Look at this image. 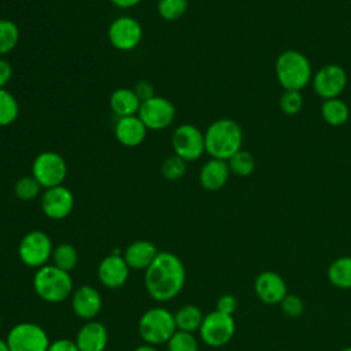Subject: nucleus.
<instances>
[{"mask_svg": "<svg viewBox=\"0 0 351 351\" xmlns=\"http://www.w3.org/2000/svg\"><path fill=\"white\" fill-rule=\"evenodd\" d=\"M185 280L186 271L182 261L169 251H159L144 273L148 295L160 303L174 299L182 291Z\"/></svg>", "mask_w": 351, "mask_h": 351, "instance_id": "f257e3e1", "label": "nucleus"}, {"mask_svg": "<svg viewBox=\"0 0 351 351\" xmlns=\"http://www.w3.org/2000/svg\"><path fill=\"white\" fill-rule=\"evenodd\" d=\"M206 152L214 159L228 160L233 154L241 149V126L229 118H221L208 125L204 132Z\"/></svg>", "mask_w": 351, "mask_h": 351, "instance_id": "f03ea898", "label": "nucleus"}, {"mask_svg": "<svg viewBox=\"0 0 351 351\" xmlns=\"http://www.w3.org/2000/svg\"><path fill=\"white\" fill-rule=\"evenodd\" d=\"M33 288L37 296L48 303H60L74 292L71 274L55 265H45L36 270Z\"/></svg>", "mask_w": 351, "mask_h": 351, "instance_id": "7ed1b4c3", "label": "nucleus"}, {"mask_svg": "<svg viewBox=\"0 0 351 351\" xmlns=\"http://www.w3.org/2000/svg\"><path fill=\"white\" fill-rule=\"evenodd\" d=\"M276 77L285 90L303 89L311 80V64L308 59L296 49L281 52L276 60Z\"/></svg>", "mask_w": 351, "mask_h": 351, "instance_id": "20e7f679", "label": "nucleus"}, {"mask_svg": "<svg viewBox=\"0 0 351 351\" xmlns=\"http://www.w3.org/2000/svg\"><path fill=\"white\" fill-rule=\"evenodd\" d=\"M137 329L145 344L167 343L177 330L174 314L165 307H152L140 317Z\"/></svg>", "mask_w": 351, "mask_h": 351, "instance_id": "39448f33", "label": "nucleus"}, {"mask_svg": "<svg viewBox=\"0 0 351 351\" xmlns=\"http://www.w3.org/2000/svg\"><path fill=\"white\" fill-rule=\"evenodd\" d=\"M53 244L51 237L43 230H30L19 241L18 256L27 267H43L52 258Z\"/></svg>", "mask_w": 351, "mask_h": 351, "instance_id": "423d86ee", "label": "nucleus"}, {"mask_svg": "<svg viewBox=\"0 0 351 351\" xmlns=\"http://www.w3.org/2000/svg\"><path fill=\"white\" fill-rule=\"evenodd\" d=\"M32 176L44 189L63 185L67 177L66 159L59 152L43 151L33 159Z\"/></svg>", "mask_w": 351, "mask_h": 351, "instance_id": "0eeeda50", "label": "nucleus"}, {"mask_svg": "<svg viewBox=\"0 0 351 351\" xmlns=\"http://www.w3.org/2000/svg\"><path fill=\"white\" fill-rule=\"evenodd\" d=\"M5 341L11 351H48L51 343L45 329L34 322L14 325Z\"/></svg>", "mask_w": 351, "mask_h": 351, "instance_id": "6e6552de", "label": "nucleus"}, {"mask_svg": "<svg viewBox=\"0 0 351 351\" xmlns=\"http://www.w3.org/2000/svg\"><path fill=\"white\" fill-rule=\"evenodd\" d=\"M236 332L233 315L214 310L204 315L199 329L200 339L210 347H222L228 344Z\"/></svg>", "mask_w": 351, "mask_h": 351, "instance_id": "1a4fd4ad", "label": "nucleus"}, {"mask_svg": "<svg viewBox=\"0 0 351 351\" xmlns=\"http://www.w3.org/2000/svg\"><path fill=\"white\" fill-rule=\"evenodd\" d=\"M171 147L174 154L185 162L197 160L206 152L204 133L195 125L182 123L171 134Z\"/></svg>", "mask_w": 351, "mask_h": 351, "instance_id": "9d476101", "label": "nucleus"}, {"mask_svg": "<svg viewBox=\"0 0 351 351\" xmlns=\"http://www.w3.org/2000/svg\"><path fill=\"white\" fill-rule=\"evenodd\" d=\"M137 115L148 130H163L174 122L176 107L169 99L155 95L141 101Z\"/></svg>", "mask_w": 351, "mask_h": 351, "instance_id": "9b49d317", "label": "nucleus"}, {"mask_svg": "<svg viewBox=\"0 0 351 351\" xmlns=\"http://www.w3.org/2000/svg\"><path fill=\"white\" fill-rule=\"evenodd\" d=\"M108 41L118 51L134 49L143 38L141 23L129 15H122L114 19L108 26Z\"/></svg>", "mask_w": 351, "mask_h": 351, "instance_id": "f8f14e48", "label": "nucleus"}, {"mask_svg": "<svg viewBox=\"0 0 351 351\" xmlns=\"http://www.w3.org/2000/svg\"><path fill=\"white\" fill-rule=\"evenodd\" d=\"M347 84V74L339 64H326L313 77V88L324 100L339 97Z\"/></svg>", "mask_w": 351, "mask_h": 351, "instance_id": "ddd939ff", "label": "nucleus"}, {"mask_svg": "<svg viewBox=\"0 0 351 351\" xmlns=\"http://www.w3.org/2000/svg\"><path fill=\"white\" fill-rule=\"evenodd\" d=\"M40 203L45 217L60 221L71 214L74 207V195L67 186L58 185L44 189Z\"/></svg>", "mask_w": 351, "mask_h": 351, "instance_id": "4468645a", "label": "nucleus"}, {"mask_svg": "<svg viewBox=\"0 0 351 351\" xmlns=\"http://www.w3.org/2000/svg\"><path fill=\"white\" fill-rule=\"evenodd\" d=\"M129 266L119 251H112L104 256L97 266V278L108 289H117L125 285L129 278Z\"/></svg>", "mask_w": 351, "mask_h": 351, "instance_id": "2eb2a0df", "label": "nucleus"}, {"mask_svg": "<svg viewBox=\"0 0 351 351\" xmlns=\"http://www.w3.org/2000/svg\"><path fill=\"white\" fill-rule=\"evenodd\" d=\"M254 289L258 299L266 304H280L288 293L285 280L271 270H265L256 276Z\"/></svg>", "mask_w": 351, "mask_h": 351, "instance_id": "dca6fc26", "label": "nucleus"}, {"mask_svg": "<svg viewBox=\"0 0 351 351\" xmlns=\"http://www.w3.org/2000/svg\"><path fill=\"white\" fill-rule=\"evenodd\" d=\"M101 304L100 292L92 285H81L71 295L73 313L84 321L95 319L101 310Z\"/></svg>", "mask_w": 351, "mask_h": 351, "instance_id": "f3484780", "label": "nucleus"}, {"mask_svg": "<svg viewBox=\"0 0 351 351\" xmlns=\"http://www.w3.org/2000/svg\"><path fill=\"white\" fill-rule=\"evenodd\" d=\"M80 351H106L108 344L107 328L99 321H86L75 336Z\"/></svg>", "mask_w": 351, "mask_h": 351, "instance_id": "a211bd4d", "label": "nucleus"}, {"mask_svg": "<svg viewBox=\"0 0 351 351\" xmlns=\"http://www.w3.org/2000/svg\"><path fill=\"white\" fill-rule=\"evenodd\" d=\"M148 129L138 118V115H130L118 118L114 126V134L119 144L125 147H137L147 137Z\"/></svg>", "mask_w": 351, "mask_h": 351, "instance_id": "6ab92c4d", "label": "nucleus"}, {"mask_svg": "<svg viewBox=\"0 0 351 351\" xmlns=\"http://www.w3.org/2000/svg\"><path fill=\"white\" fill-rule=\"evenodd\" d=\"M159 254L156 245L149 240H136L122 252L128 266L134 270H145Z\"/></svg>", "mask_w": 351, "mask_h": 351, "instance_id": "aec40b11", "label": "nucleus"}, {"mask_svg": "<svg viewBox=\"0 0 351 351\" xmlns=\"http://www.w3.org/2000/svg\"><path fill=\"white\" fill-rule=\"evenodd\" d=\"M229 166L226 160L211 158L199 171V182L207 191H218L225 186L229 180Z\"/></svg>", "mask_w": 351, "mask_h": 351, "instance_id": "412c9836", "label": "nucleus"}, {"mask_svg": "<svg viewBox=\"0 0 351 351\" xmlns=\"http://www.w3.org/2000/svg\"><path fill=\"white\" fill-rule=\"evenodd\" d=\"M110 108L118 117H130L137 115L138 108L141 106L140 99L134 93L133 89L129 88H118L110 95Z\"/></svg>", "mask_w": 351, "mask_h": 351, "instance_id": "4be33fe9", "label": "nucleus"}, {"mask_svg": "<svg viewBox=\"0 0 351 351\" xmlns=\"http://www.w3.org/2000/svg\"><path fill=\"white\" fill-rule=\"evenodd\" d=\"M328 278L339 289H351V255L336 258L328 267Z\"/></svg>", "mask_w": 351, "mask_h": 351, "instance_id": "5701e85b", "label": "nucleus"}, {"mask_svg": "<svg viewBox=\"0 0 351 351\" xmlns=\"http://www.w3.org/2000/svg\"><path fill=\"white\" fill-rule=\"evenodd\" d=\"M203 318H204V315H203L202 310L195 304H185V306L180 307L174 314L177 330L189 332V333H193L196 330L199 332Z\"/></svg>", "mask_w": 351, "mask_h": 351, "instance_id": "b1692460", "label": "nucleus"}, {"mask_svg": "<svg viewBox=\"0 0 351 351\" xmlns=\"http://www.w3.org/2000/svg\"><path fill=\"white\" fill-rule=\"evenodd\" d=\"M321 114L325 122H328L332 126H340L348 121L350 110L348 106L340 100L339 97L328 99L322 103Z\"/></svg>", "mask_w": 351, "mask_h": 351, "instance_id": "393cba45", "label": "nucleus"}, {"mask_svg": "<svg viewBox=\"0 0 351 351\" xmlns=\"http://www.w3.org/2000/svg\"><path fill=\"white\" fill-rule=\"evenodd\" d=\"M51 259L53 262L52 265L70 273L78 263V252L74 245H71L69 243H62V244L53 247Z\"/></svg>", "mask_w": 351, "mask_h": 351, "instance_id": "a878e982", "label": "nucleus"}, {"mask_svg": "<svg viewBox=\"0 0 351 351\" xmlns=\"http://www.w3.org/2000/svg\"><path fill=\"white\" fill-rule=\"evenodd\" d=\"M19 41V27L18 25L5 18H0V58L10 53Z\"/></svg>", "mask_w": 351, "mask_h": 351, "instance_id": "bb28decb", "label": "nucleus"}, {"mask_svg": "<svg viewBox=\"0 0 351 351\" xmlns=\"http://www.w3.org/2000/svg\"><path fill=\"white\" fill-rule=\"evenodd\" d=\"M19 115V104L16 97L4 89H0V126H8L16 121Z\"/></svg>", "mask_w": 351, "mask_h": 351, "instance_id": "cd10ccee", "label": "nucleus"}, {"mask_svg": "<svg viewBox=\"0 0 351 351\" xmlns=\"http://www.w3.org/2000/svg\"><path fill=\"white\" fill-rule=\"evenodd\" d=\"M226 162L230 173L239 177H248L255 169V159L252 154L245 149H239Z\"/></svg>", "mask_w": 351, "mask_h": 351, "instance_id": "c85d7f7f", "label": "nucleus"}, {"mask_svg": "<svg viewBox=\"0 0 351 351\" xmlns=\"http://www.w3.org/2000/svg\"><path fill=\"white\" fill-rule=\"evenodd\" d=\"M41 188L43 186L32 174L22 176L14 184V193L19 200L30 202V200H34L41 193Z\"/></svg>", "mask_w": 351, "mask_h": 351, "instance_id": "c756f323", "label": "nucleus"}, {"mask_svg": "<svg viewBox=\"0 0 351 351\" xmlns=\"http://www.w3.org/2000/svg\"><path fill=\"white\" fill-rule=\"evenodd\" d=\"M186 173V162L178 155L173 154L163 159L160 165V174L167 181H177Z\"/></svg>", "mask_w": 351, "mask_h": 351, "instance_id": "7c9ffc66", "label": "nucleus"}, {"mask_svg": "<svg viewBox=\"0 0 351 351\" xmlns=\"http://www.w3.org/2000/svg\"><path fill=\"white\" fill-rule=\"evenodd\" d=\"M158 14L162 19L173 22L180 19L188 10V0H158Z\"/></svg>", "mask_w": 351, "mask_h": 351, "instance_id": "2f4dec72", "label": "nucleus"}, {"mask_svg": "<svg viewBox=\"0 0 351 351\" xmlns=\"http://www.w3.org/2000/svg\"><path fill=\"white\" fill-rule=\"evenodd\" d=\"M169 351H199V343L193 333L176 330L167 341Z\"/></svg>", "mask_w": 351, "mask_h": 351, "instance_id": "473e14b6", "label": "nucleus"}, {"mask_svg": "<svg viewBox=\"0 0 351 351\" xmlns=\"http://www.w3.org/2000/svg\"><path fill=\"white\" fill-rule=\"evenodd\" d=\"M303 107V97L299 90H284L280 97V108L287 115H296Z\"/></svg>", "mask_w": 351, "mask_h": 351, "instance_id": "72a5a7b5", "label": "nucleus"}, {"mask_svg": "<svg viewBox=\"0 0 351 351\" xmlns=\"http://www.w3.org/2000/svg\"><path fill=\"white\" fill-rule=\"evenodd\" d=\"M280 308L288 318H299L304 313V302L298 295L287 293V296L280 302Z\"/></svg>", "mask_w": 351, "mask_h": 351, "instance_id": "f704fd0d", "label": "nucleus"}, {"mask_svg": "<svg viewBox=\"0 0 351 351\" xmlns=\"http://www.w3.org/2000/svg\"><path fill=\"white\" fill-rule=\"evenodd\" d=\"M237 307H239L237 298L232 293H223L218 298L215 310H218L221 313H225V314H229V315H233L234 311L237 310Z\"/></svg>", "mask_w": 351, "mask_h": 351, "instance_id": "c9c22d12", "label": "nucleus"}, {"mask_svg": "<svg viewBox=\"0 0 351 351\" xmlns=\"http://www.w3.org/2000/svg\"><path fill=\"white\" fill-rule=\"evenodd\" d=\"M133 90L137 95V97L140 99V101H145V100H148V99H151V97H154L156 95L154 85L149 81H147V80L137 81L134 88H133Z\"/></svg>", "mask_w": 351, "mask_h": 351, "instance_id": "e433bc0d", "label": "nucleus"}, {"mask_svg": "<svg viewBox=\"0 0 351 351\" xmlns=\"http://www.w3.org/2000/svg\"><path fill=\"white\" fill-rule=\"evenodd\" d=\"M48 351H80V350L75 344V340L62 337V339H56V340L51 341Z\"/></svg>", "mask_w": 351, "mask_h": 351, "instance_id": "4c0bfd02", "label": "nucleus"}, {"mask_svg": "<svg viewBox=\"0 0 351 351\" xmlns=\"http://www.w3.org/2000/svg\"><path fill=\"white\" fill-rule=\"evenodd\" d=\"M12 78V66L4 58H0V89H4Z\"/></svg>", "mask_w": 351, "mask_h": 351, "instance_id": "58836bf2", "label": "nucleus"}, {"mask_svg": "<svg viewBox=\"0 0 351 351\" xmlns=\"http://www.w3.org/2000/svg\"><path fill=\"white\" fill-rule=\"evenodd\" d=\"M141 0H110V3L112 5H115L117 8H122V10H128V8H133L137 4H140Z\"/></svg>", "mask_w": 351, "mask_h": 351, "instance_id": "ea45409f", "label": "nucleus"}, {"mask_svg": "<svg viewBox=\"0 0 351 351\" xmlns=\"http://www.w3.org/2000/svg\"><path fill=\"white\" fill-rule=\"evenodd\" d=\"M133 351H158L155 348V346H151V344H141L138 347H136Z\"/></svg>", "mask_w": 351, "mask_h": 351, "instance_id": "a19ab883", "label": "nucleus"}, {"mask_svg": "<svg viewBox=\"0 0 351 351\" xmlns=\"http://www.w3.org/2000/svg\"><path fill=\"white\" fill-rule=\"evenodd\" d=\"M0 351H11L10 347H8V344H7V341L3 340L1 337H0Z\"/></svg>", "mask_w": 351, "mask_h": 351, "instance_id": "79ce46f5", "label": "nucleus"}, {"mask_svg": "<svg viewBox=\"0 0 351 351\" xmlns=\"http://www.w3.org/2000/svg\"><path fill=\"white\" fill-rule=\"evenodd\" d=\"M339 351H351V346H348V347H343L341 350H339Z\"/></svg>", "mask_w": 351, "mask_h": 351, "instance_id": "37998d69", "label": "nucleus"}]
</instances>
